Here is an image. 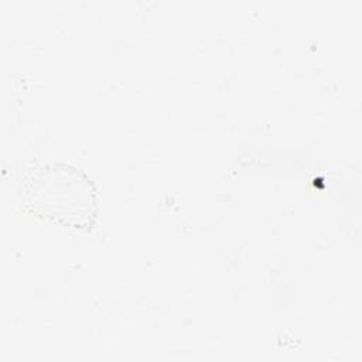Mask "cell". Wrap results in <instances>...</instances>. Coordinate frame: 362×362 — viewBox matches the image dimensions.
I'll use <instances>...</instances> for the list:
<instances>
[{"instance_id": "obj_1", "label": "cell", "mask_w": 362, "mask_h": 362, "mask_svg": "<svg viewBox=\"0 0 362 362\" xmlns=\"http://www.w3.org/2000/svg\"><path fill=\"white\" fill-rule=\"evenodd\" d=\"M30 184V204L48 218L79 228L95 212L90 185L68 167L40 170Z\"/></svg>"}]
</instances>
